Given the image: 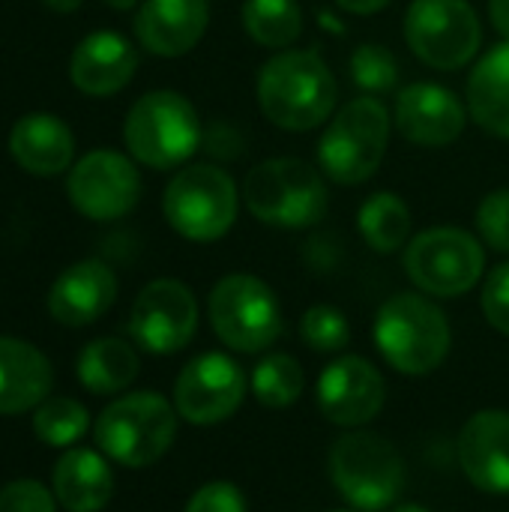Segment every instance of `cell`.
<instances>
[{
    "label": "cell",
    "mask_w": 509,
    "mask_h": 512,
    "mask_svg": "<svg viewBox=\"0 0 509 512\" xmlns=\"http://www.w3.org/2000/svg\"><path fill=\"white\" fill-rule=\"evenodd\" d=\"M390 512H429L426 507H420V504H405V507H396V510Z\"/></svg>",
    "instance_id": "b9f144b4"
},
{
    "label": "cell",
    "mask_w": 509,
    "mask_h": 512,
    "mask_svg": "<svg viewBox=\"0 0 509 512\" xmlns=\"http://www.w3.org/2000/svg\"><path fill=\"white\" fill-rule=\"evenodd\" d=\"M243 30L264 48L285 51L303 33V9L297 0H243Z\"/></svg>",
    "instance_id": "4316f807"
},
{
    "label": "cell",
    "mask_w": 509,
    "mask_h": 512,
    "mask_svg": "<svg viewBox=\"0 0 509 512\" xmlns=\"http://www.w3.org/2000/svg\"><path fill=\"white\" fill-rule=\"evenodd\" d=\"M177 408L153 393H129L114 399L96 420L99 450L123 468H147L159 462L177 438Z\"/></svg>",
    "instance_id": "ba28073f"
},
{
    "label": "cell",
    "mask_w": 509,
    "mask_h": 512,
    "mask_svg": "<svg viewBox=\"0 0 509 512\" xmlns=\"http://www.w3.org/2000/svg\"><path fill=\"white\" fill-rule=\"evenodd\" d=\"M138 69V48L117 30L87 33L69 57V81L84 96H114L120 93Z\"/></svg>",
    "instance_id": "e0dca14e"
},
{
    "label": "cell",
    "mask_w": 509,
    "mask_h": 512,
    "mask_svg": "<svg viewBox=\"0 0 509 512\" xmlns=\"http://www.w3.org/2000/svg\"><path fill=\"white\" fill-rule=\"evenodd\" d=\"M393 117L378 96H357L345 102L321 132L318 168L339 186H360L372 180L390 147Z\"/></svg>",
    "instance_id": "277c9868"
},
{
    "label": "cell",
    "mask_w": 509,
    "mask_h": 512,
    "mask_svg": "<svg viewBox=\"0 0 509 512\" xmlns=\"http://www.w3.org/2000/svg\"><path fill=\"white\" fill-rule=\"evenodd\" d=\"M459 465L474 489L509 495V414L477 411L459 432Z\"/></svg>",
    "instance_id": "ac0fdd59"
},
{
    "label": "cell",
    "mask_w": 509,
    "mask_h": 512,
    "mask_svg": "<svg viewBox=\"0 0 509 512\" xmlns=\"http://www.w3.org/2000/svg\"><path fill=\"white\" fill-rule=\"evenodd\" d=\"M246 210L282 231L315 228L330 210V189L324 171L300 156H273L249 168L243 180Z\"/></svg>",
    "instance_id": "7a4b0ae2"
},
{
    "label": "cell",
    "mask_w": 509,
    "mask_h": 512,
    "mask_svg": "<svg viewBox=\"0 0 509 512\" xmlns=\"http://www.w3.org/2000/svg\"><path fill=\"white\" fill-rule=\"evenodd\" d=\"M336 492L360 512H384L393 507L408 483L402 453L375 432L342 435L327 459Z\"/></svg>",
    "instance_id": "52a82bcc"
},
{
    "label": "cell",
    "mask_w": 509,
    "mask_h": 512,
    "mask_svg": "<svg viewBox=\"0 0 509 512\" xmlns=\"http://www.w3.org/2000/svg\"><path fill=\"white\" fill-rule=\"evenodd\" d=\"M165 222L189 243L222 240L240 213V189L216 162L183 165L162 195Z\"/></svg>",
    "instance_id": "8992f818"
},
{
    "label": "cell",
    "mask_w": 509,
    "mask_h": 512,
    "mask_svg": "<svg viewBox=\"0 0 509 512\" xmlns=\"http://www.w3.org/2000/svg\"><path fill=\"white\" fill-rule=\"evenodd\" d=\"M357 231L363 243L378 255H393L411 243L414 216L402 195L396 192H372L357 210Z\"/></svg>",
    "instance_id": "484cf974"
},
{
    "label": "cell",
    "mask_w": 509,
    "mask_h": 512,
    "mask_svg": "<svg viewBox=\"0 0 509 512\" xmlns=\"http://www.w3.org/2000/svg\"><path fill=\"white\" fill-rule=\"evenodd\" d=\"M129 156L153 171L186 165L204 144V126L195 105L177 90H150L132 102L123 120Z\"/></svg>",
    "instance_id": "3957f363"
},
{
    "label": "cell",
    "mask_w": 509,
    "mask_h": 512,
    "mask_svg": "<svg viewBox=\"0 0 509 512\" xmlns=\"http://www.w3.org/2000/svg\"><path fill=\"white\" fill-rule=\"evenodd\" d=\"M471 114L456 90L435 81H414L399 90L393 123L417 147H450L465 132Z\"/></svg>",
    "instance_id": "2e32d148"
},
{
    "label": "cell",
    "mask_w": 509,
    "mask_h": 512,
    "mask_svg": "<svg viewBox=\"0 0 509 512\" xmlns=\"http://www.w3.org/2000/svg\"><path fill=\"white\" fill-rule=\"evenodd\" d=\"M129 333L150 354H177L198 333V300L180 279L147 282L129 312Z\"/></svg>",
    "instance_id": "4fadbf2b"
},
{
    "label": "cell",
    "mask_w": 509,
    "mask_h": 512,
    "mask_svg": "<svg viewBox=\"0 0 509 512\" xmlns=\"http://www.w3.org/2000/svg\"><path fill=\"white\" fill-rule=\"evenodd\" d=\"M306 390L303 366L291 354H267L252 372V393L264 408H291Z\"/></svg>",
    "instance_id": "83f0119b"
},
{
    "label": "cell",
    "mask_w": 509,
    "mask_h": 512,
    "mask_svg": "<svg viewBox=\"0 0 509 512\" xmlns=\"http://www.w3.org/2000/svg\"><path fill=\"white\" fill-rule=\"evenodd\" d=\"M405 273L429 297H462L480 285L486 270L483 240L465 228H426L405 246Z\"/></svg>",
    "instance_id": "30bf717a"
},
{
    "label": "cell",
    "mask_w": 509,
    "mask_h": 512,
    "mask_svg": "<svg viewBox=\"0 0 509 512\" xmlns=\"http://www.w3.org/2000/svg\"><path fill=\"white\" fill-rule=\"evenodd\" d=\"M111 9H117V12H129V9H135V6H141V0H105Z\"/></svg>",
    "instance_id": "60d3db41"
},
{
    "label": "cell",
    "mask_w": 509,
    "mask_h": 512,
    "mask_svg": "<svg viewBox=\"0 0 509 512\" xmlns=\"http://www.w3.org/2000/svg\"><path fill=\"white\" fill-rule=\"evenodd\" d=\"M9 156L33 177H57L75 165V135L57 114L30 111L9 129Z\"/></svg>",
    "instance_id": "44dd1931"
},
{
    "label": "cell",
    "mask_w": 509,
    "mask_h": 512,
    "mask_svg": "<svg viewBox=\"0 0 509 512\" xmlns=\"http://www.w3.org/2000/svg\"><path fill=\"white\" fill-rule=\"evenodd\" d=\"M114 495V474L93 450H66L54 465V498L69 512H99Z\"/></svg>",
    "instance_id": "cb8c5ba5"
},
{
    "label": "cell",
    "mask_w": 509,
    "mask_h": 512,
    "mask_svg": "<svg viewBox=\"0 0 509 512\" xmlns=\"http://www.w3.org/2000/svg\"><path fill=\"white\" fill-rule=\"evenodd\" d=\"M489 21L501 33V39L509 42V0H489Z\"/></svg>",
    "instance_id": "8d00e7d4"
},
{
    "label": "cell",
    "mask_w": 509,
    "mask_h": 512,
    "mask_svg": "<svg viewBox=\"0 0 509 512\" xmlns=\"http://www.w3.org/2000/svg\"><path fill=\"white\" fill-rule=\"evenodd\" d=\"M186 512H249V504H246V495L234 483L213 480L189 498Z\"/></svg>",
    "instance_id": "e575fe53"
},
{
    "label": "cell",
    "mask_w": 509,
    "mask_h": 512,
    "mask_svg": "<svg viewBox=\"0 0 509 512\" xmlns=\"http://www.w3.org/2000/svg\"><path fill=\"white\" fill-rule=\"evenodd\" d=\"M405 42L426 66L453 72L480 54L483 24L468 0H411Z\"/></svg>",
    "instance_id": "8fae6325"
},
{
    "label": "cell",
    "mask_w": 509,
    "mask_h": 512,
    "mask_svg": "<svg viewBox=\"0 0 509 512\" xmlns=\"http://www.w3.org/2000/svg\"><path fill=\"white\" fill-rule=\"evenodd\" d=\"M375 345L402 375L423 378L435 372L453 345V330L438 303L405 291L390 297L375 315Z\"/></svg>",
    "instance_id": "5b68a950"
},
{
    "label": "cell",
    "mask_w": 509,
    "mask_h": 512,
    "mask_svg": "<svg viewBox=\"0 0 509 512\" xmlns=\"http://www.w3.org/2000/svg\"><path fill=\"white\" fill-rule=\"evenodd\" d=\"M66 195L84 219L114 222L129 216L141 201V174L117 150H90L69 168Z\"/></svg>",
    "instance_id": "7c38bea8"
},
{
    "label": "cell",
    "mask_w": 509,
    "mask_h": 512,
    "mask_svg": "<svg viewBox=\"0 0 509 512\" xmlns=\"http://www.w3.org/2000/svg\"><path fill=\"white\" fill-rule=\"evenodd\" d=\"M321 15V21H324V27L330 30V33H345V27H342V21H336L330 12H318Z\"/></svg>",
    "instance_id": "ab89813d"
},
{
    "label": "cell",
    "mask_w": 509,
    "mask_h": 512,
    "mask_svg": "<svg viewBox=\"0 0 509 512\" xmlns=\"http://www.w3.org/2000/svg\"><path fill=\"white\" fill-rule=\"evenodd\" d=\"M480 306H483L486 321H489L498 333L509 336V261L498 264V267L486 276Z\"/></svg>",
    "instance_id": "d6a6232c"
},
{
    "label": "cell",
    "mask_w": 509,
    "mask_h": 512,
    "mask_svg": "<svg viewBox=\"0 0 509 512\" xmlns=\"http://www.w3.org/2000/svg\"><path fill=\"white\" fill-rule=\"evenodd\" d=\"M0 512H57L54 495L36 480H15L0 489Z\"/></svg>",
    "instance_id": "836d02e7"
},
{
    "label": "cell",
    "mask_w": 509,
    "mask_h": 512,
    "mask_svg": "<svg viewBox=\"0 0 509 512\" xmlns=\"http://www.w3.org/2000/svg\"><path fill=\"white\" fill-rule=\"evenodd\" d=\"M255 99L276 129L312 132L336 114L339 87L318 51L285 48L258 69Z\"/></svg>",
    "instance_id": "6da1fadb"
},
{
    "label": "cell",
    "mask_w": 509,
    "mask_h": 512,
    "mask_svg": "<svg viewBox=\"0 0 509 512\" xmlns=\"http://www.w3.org/2000/svg\"><path fill=\"white\" fill-rule=\"evenodd\" d=\"M246 396V375L228 354L210 351L183 366L174 384V408L192 426H216L234 417Z\"/></svg>",
    "instance_id": "5bb4252c"
},
{
    "label": "cell",
    "mask_w": 509,
    "mask_h": 512,
    "mask_svg": "<svg viewBox=\"0 0 509 512\" xmlns=\"http://www.w3.org/2000/svg\"><path fill=\"white\" fill-rule=\"evenodd\" d=\"M90 414L81 402L66 396H48L33 411V435L48 447H72L84 438Z\"/></svg>",
    "instance_id": "f1b7e54d"
},
{
    "label": "cell",
    "mask_w": 509,
    "mask_h": 512,
    "mask_svg": "<svg viewBox=\"0 0 509 512\" xmlns=\"http://www.w3.org/2000/svg\"><path fill=\"white\" fill-rule=\"evenodd\" d=\"M54 384L48 357L24 339L0 336V417L36 411Z\"/></svg>",
    "instance_id": "7402d4cb"
},
{
    "label": "cell",
    "mask_w": 509,
    "mask_h": 512,
    "mask_svg": "<svg viewBox=\"0 0 509 512\" xmlns=\"http://www.w3.org/2000/svg\"><path fill=\"white\" fill-rule=\"evenodd\" d=\"M210 0H141L135 39L156 57H183L207 33Z\"/></svg>",
    "instance_id": "d6986e66"
},
{
    "label": "cell",
    "mask_w": 509,
    "mask_h": 512,
    "mask_svg": "<svg viewBox=\"0 0 509 512\" xmlns=\"http://www.w3.org/2000/svg\"><path fill=\"white\" fill-rule=\"evenodd\" d=\"M138 369H141V360L135 348L114 336L93 339L78 354V363H75L81 387L96 396H114L126 390L138 378Z\"/></svg>",
    "instance_id": "d4e9b609"
},
{
    "label": "cell",
    "mask_w": 509,
    "mask_h": 512,
    "mask_svg": "<svg viewBox=\"0 0 509 512\" xmlns=\"http://www.w3.org/2000/svg\"><path fill=\"white\" fill-rule=\"evenodd\" d=\"M117 300V276L114 270L99 261H75L66 267L51 291H48V312L63 327H87L99 321Z\"/></svg>",
    "instance_id": "ffe728a7"
},
{
    "label": "cell",
    "mask_w": 509,
    "mask_h": 512,
    "mask_svg": "<svg viewBox=\"0 0 509 512\" xmlns=\"http://www.w3.org/2000/svg\"><path fill=\"white\" fill-rule=\"evenodd\" d=\"M474 225H477V237L489 249L509 255V186L483 195V201L477 204Z\"/></svg>",
    "instance_id": "1f68e13d"
},
{
    "label": "cell",
    "mask_w": 509,
    "mask_h": 512,
    "mask_svg": "<svg viewBox=\"0 0 509 512\" xmlns=\"http://www.w3.org/2000/svg\"><path fill=\"white\" fill-rule=\"evenodd\" d=\"M213 159L219 162H234L246 153V144L240 138V132L228 123H216L204 132V144H201Z\"/></svg>",
    "instance_id": "d590c367"
},
{
    "label": "cell",
    "mask_w": 509,
    "mask_h": 512,
    "mask_svg": "<svg viewBox=\"0 0 509 512\" xmlns=\"http://www.w3.org/2000/svg\"><path fill=\"white\" fill-rule=\"evenodd\" d=\"M351 81L360 93L366 96H381L396 90L399 84V60L387 45L378 42H366L351 54Z\"/></svg>",
    "instance_id": "f546056e"
},
{
    "label": "cell",
    "mask_w": 509,
    "mask_h": 512,
    "mask_svg": "<svg viewBox=\"0 0 509 512\" xmlns=\"http://www.w3.org/2000/svg\"><path fill=\"white\" fill-rule=\"evenodd\" d=\"M333 512H360V510H333Z\"/></svg>",
    "instance_id": "7bdbcfd3"
},
{
    "label": "cell",
    "mask_w": 509,
    "mask_h": 512,
    "mask_svg": "<svg viewBox=\"0 0 509 512\" xmlns=\"http://www.w3.org/2000/svg\"><path fill=\"white\" fill-rule=\"evenodd\" d=\"M300 339L306 342V348H312L318 354H339L351 342V324L342 309L318 303L303 312Z\"/></svg>",
    "instance_id": "4dcf8cb0"
},
{
    "label": "cell",
    "mask_w": 509,
    "mask_h": 512,
    "mask_svg": "<svg viewBox=\"0 0 509 512\" xmlns=\"http://www.w3.org/2000/svg\"><path fill=\"white\" fill-rule=\"evenodd\" d=\"M81 3H84V0H45V6L54 9V12H75Z\"/></svg>",
    "instance_id": "f35d334b"
},
{
    "label": "cell",
    "mask_w": 509,
    "mask_h": 512,
    "mask_svg": "<svg viewBox=\"0 0 509 512\" xmlns=\"http://www.w3.org/2000/svg\"><path fill=\"white\" fill-rule=\"evenodd\" d=\"M339 9L351 12V15H375L384 6H390V0H333Z\"/></svg>",
    "instance_id": "74e56055"
},
{
    "label": "cell",
    "mask_w": 509,
    "mask_h": 512,
    "mask_svg": "<svg viewBox=\"0 0 509 512\" xmlns=\"http://www.w3.org/2000/svg\"><path fill=\"white\" fill-rule=\"evenodd\" d=\"M207 315L219 342L240 354L267 351L285 327L276 291L252 273L222 276L210 291Z\"/></svg>",
    "instance_id": "9c48e42d"
},
{
    "label": "cell",
    "mask_w": 509,
    "mask_h": 512,
    "mask_svg": "<svg viewBox=\"0 0 509 512\" xmlns=\"http://www.w3.org/2000/svg\"><path fill=\"white\" fill-rule=\"evenodd\" d=\"M384 402V375L366 357H339L318 378V408L333 426L360 429L381 414Z\"/></svg>",
    "instance_id": "9a60e30c"
},
{
    "label": "cell",
    "mask_w": 509,
    "mask_h": 512,
    "mask_svg": "<svg viewBox=\"0 0 509 512\" xmlns=\"http://www.w3.org/2000/svg\"><path fill=\"white\" fill-rule=\"evenodd\" d=\"M465 105L480 129L509 141V42L489 48L474 63L465 87Z\"/></svg>",
    "instance_id": "603a6c76"
}]
</instances>
